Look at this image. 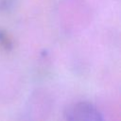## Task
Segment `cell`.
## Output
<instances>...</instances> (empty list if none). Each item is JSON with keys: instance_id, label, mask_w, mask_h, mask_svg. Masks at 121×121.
Returning a JSON list of instances; mask_svg holds the SVG:
<instances>
[{"instance_id": "obj_1", "label": "cell", "mask_w": 121, "mask_h": 121, "mask_svg": "<svg viewBox=\"0 0 121 121\" xmlns=\"http://www.w3.org/2000/svg\"><path fill=\"white\" fill-rule=\"evenodd\" d=\"M66 121H105L102 113L88 101H78L70 104L65 112Z\"/></svg>"}, {"instance_id": "obj_2", "label": "cell", "mask_w": 121, "mask_h": 121, "mask_svg": "<svg viewBox=\"0 0 121 121\" xmlns=\"http://www.w3.org/2000/svg\"><path fill=\"white\" fill-rule=\"evenodd\" d=\"M11 1L12 0H0V9L8 7V5L11 3Z\"/></svg>"}]
</instances>
